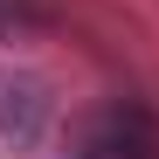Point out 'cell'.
<instances>
[{"label":"cell","mask_w":159,"mask_h":159,"mask_svg":"<svg viewBox=\"0 0 159 159\" xmlns=\"http://www.w3.org/2000/svg\"><path fill=\"white\" fill-rule=\"evenodd\" d=\"M42 7L35 0H0V42H14V35H28V28H42Z\"/></svg>","instance_id":"cell-2"},{"label":"cell","mask_w":159,"mask_h":159,"mask_svg":"<svg viewBox=\"0 0 159 159\" xmlns=\"http://www.w3.org/2000/svg\"><path fill=\"white\" fill-rule=\"evenodd\" d=\"M83 152L76 159H159V139H152V125L131 111V104H118V111H97L83 125V139H76Z\"/></svg>","instance_id":"cell-1"}]
</instances>
